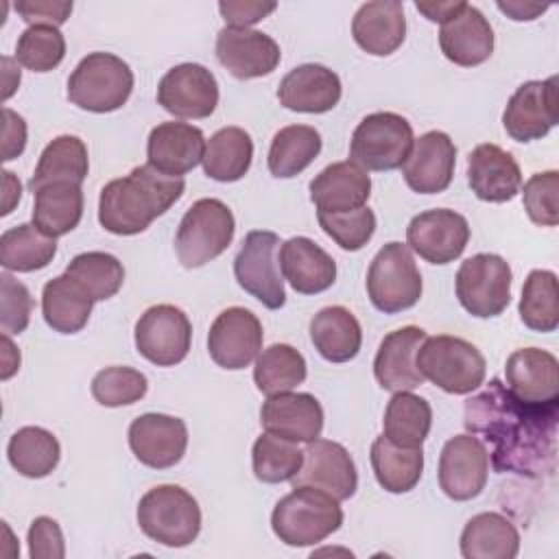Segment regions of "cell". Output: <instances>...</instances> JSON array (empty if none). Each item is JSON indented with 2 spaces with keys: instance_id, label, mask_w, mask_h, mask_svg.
Listing matches in <instances>:
<instances>
[{
  "instance_id": "cell-18",
  "label": "cell",
  "mask_w": 559,
  "mask_h": 559,
  "mask_svg": "<svg viewBox=\"0 0 559 559\" xmlns=\"http://www.w3.org/2000/svg\"><path fill=\"white\" fill-rule=\"evenodd\" d=\"M557 124V76L526 81L509 98L502 127L515 142L542 140Z\"/></svg>"
},
{
  "instance_id": "cell-26",
  "label": "cell",
  "mask_w": 559,
  "mask_h": 559,
  "mask_svg": "<svg viewBox=\"0 0 559 559\" xmlns=\"http://www.w3.org/2000/svg\"><path fill=\"white\" fill-rule=\"evenodd\" d=\"M203 131L188 122H162L151 129L146 140V164L170 177L190 173L203 159Z\"/></svg>"
},
{
  "instance_id": "cell-11",
  "label": "cell",
  "mask_w": 559,
  "mask_h": 559,
  "mask_svg": "<svg viewBox=\"0 0 559 559\" xmlns=\"http://www.w3.org/2000/svg\"><path fill=\"white\" fill-rule=\"evenodd\" d=\"M511 266L496 253H476L456 271L459 304L478 319L498 317L511 301Z\"/></svg>"
},
{
  "instance_id": "cell-50",
  "label": "cell",
  "mask_w": 559,
  "mask_h": 559,
  "mask_svg": "<svg viewBox=\"0 0 559 559\" xmlns=\"http://www.w3.org/2000/svg\"><path fill=\"white\" fill-rule=\"evenodd\" d=\"M522 201L528 218L539 227H555L559 223V173H535L524 183Z\"/></svg>"
},
{
  "instance_id": "cell-23",
  "label": "cell",
  "mask_w": 559,
  "mask_h": 559,
  "mask_svg": "<svg viewBox=\"0 0 559 559\" xmlns=\"http://www.w3.org/2000/svg\"><path fill=\"white\" fill-rule=\"evenodd\" d=\"M439 46L443 57L461 68L480 66L493 52V28L476 7L463 2L441 24Z\"/></svg>"
},
{
  "instance_id": "cell-20",
  "label": "cell",
  "mask_w": 559,
  "mask_h": 559,
  "mask_svg": "<svg viewBox=\"0 0 559 559\" xmlns=\"http://www.w3.org/2000/svg\"><path fill=\"white\" fill-rule=\"evenodd\" d=\"M216 59L231 76L247 81L271 74L282 59V50L262 31L225 26L216 35Z\"/></svg>"
},
{
  "instance_id": "cell-29",
  "label": "cell",
  "mask_w": 559,
  "mask_h": 559,
  "mask_svg": "<svg viewBox=\"0 0 559 559\" xmlns=\"http://www.w3.org/2000/svg\"><path fill=\"white\" fill-rule=\"evenodd\" d=\"M280 269L293 290L317 295L336 282V262L314 240L293 236L280 247Z\"/></svg>"
},
{
  "instance_id": "cell-32",
  "label": "cell",
  "mask_w": 559,
  "mask_h": 559,
  "mask_svg": "<svg viewBox=\"0 0 559 559\" xmlns=\"http://www.w3.org/2000/svg\"><path fill=\"white\" fill-rule=\"evenodd\" d=\"M310 341L325 360L347 362L360 352L362 330L347 308L328 306L310 319Z\"/></svg>"
},
{
  "instance_id": "cell-60",
  "label": "cell",
  "mask_w": 559,
  "mask_h": 559,
  "mask_svg": "<svg viewBox=\"0 0 559 559\" xmlns=\"http://www.w3.org/2000/svg\"><path fill=\"white\" fill-rule=\"evenodd\" d=\"M20 85V68H15L11 57H2V98L7 100Z\"/></svg>"
},
{
  "instance_id": "cell-56",
  "label": "cell",
  "mask_w": 559,
  "mask_h": 559,
  "mask_svg": "<svg viewBox=\"0 0 559 559\" xmlns=\"http://www.w3.org/2000/svg\"><path fill=\"white\" fill-rule=\"evenodd\" d=\"M496 7L507 13L515 22H531L539 17L544 11H548V4H535V2H520V0H507V2H496Z\"/></svg>"
},
{
  "instance_id": "cell-21",
  "label": "cell",
  "mask_w": 559,
  "mask_h": 559,
  "mask_svg": "<svg viewBox=\"0 0 559 559\" xmlns=\"http://www.w3.org/2000/svg\"><path fill=\"white\" fill-rule=\"evenodd\" d=\"M507 389L526 404H559V362L539 347L515 349L504 365Z\"/></svg>"
},
{
  "instance_id": "cell-12",
  "label": "cell",
  "mask_w": 559,
  "mask_h": 559,
  "mask_svg": "<svg viewBox=\"0 0 559 559\" xmlns=\"http://www.w3.org/2000/svg\"><path fill=\"white\" fill-rule=\"evenodd\" d=\"M133 334L140 356L157 367H175L190 352L192 323L181 308L157 304L144 310Z\"/></svg>"
},
{
  "instance_id": "cell-10",
  "label": "cell",
  "mask_w": 559,
  "mask_h": 559,
  "mask_svg": "<svg viewBox=\"0 0 559 559\" xmlns=\"http://www.w3.org/2000/svg\"><path fill=\"white\" fill-rule=\"evenodd\" d=\"M280 245L275 231L255 229L245 236L242 247L234 258L238 286L269 310H280L286 304L284 280L280 273Z\"/></svg>"
},
{
  "instance_id": "cell-54",
  "label": "cell",
  "mask_w": 559,
  "mask_h": 559,
  "mask_svg": "<svg viewBox=\"0 0 559 559\" xmlns=\"http://www.w3.org/2000/svg\"><path fill=\"white\" fill-rule=\"evenodd\" d=\"M277 9L275 2H255V0H221L218 11L227 26L234 28H249L251 24H258L269 13Z\"/></svg>"
},
{
  "instance_id": "cell-22",
  "label": "cell",
  "mask_w": 559,
  "mask_h": 559,
  "mask_svg": "<svg viewBox=\"0 0 559 559\" xmlns=\"http://www.w3.org/2000/svg\"><path fill=\"white\" fill-rule=\"evenodd\" d=\"M456 146L443 131H428L413 142V148L402 164L406 186L419 194L443 192L454 177Z\"/></svg>"
},
{
  "instance_id": "cell-45",
  "label": "cell",
  "mask_w": 559,
  "mask_h": 559,
  "mask_svg": "<svg viewBox=\"0 0 559 559\" xmlns=\"http://www.w3.org/2000/svg\"><path fill=\"white\" fill-rule=\"evenodd\" d=\"M66 275H70L92 297V301H103L122 288L124 266L111 253L85 251L70 260Z\"/></svg>"
},
{
  "instance_id": "cell-57",
  "label": "cell",
  "mask_w": 559,
  "mask_h": 559,
  "mask_svg": "<svg viewBox=\"0 0 559 559\" xmlns=\"http://www.w3.org/2000/svg\"><path fill=\"white\" fill-rule=\"evenodd\" d=\"M461 4L463 2H415L419 13H424L430 22H439V24H443L452 13H456Z\"/></svg>"
},
{
  "instance_id": "cell-34",
  "label": "cell",
  "mask_w": 559,
  "mask_h": 559,
  "mask_svg": "<svg viewBox=\"0 0 559 559\" xmlns=\"http://www.w3.org/2000/svg\"><path fill=\"white\" fill-rule=\"evenodd\" d=\"M92 297L70 277L57 275L41 290L44 321L59 334L81 332L92 314Z\"/></svg>"
},
{
  "instance_id": "cell-7",
  "label": "cell",
  "mask_w": 559,
  "mask_h": 559,
  "mask_svg": "<svg viewBox=\"0 0 559 559\" xmlns=\"http://www.w3.org/2000/svg\"><path fill=\"white\" fill-rule=\"evenodd\" d=\"M236 221L231 210L221 199L194 201L175 236V251L186 269H199L218 258L234 240Z\"/></svg>"
},
{
  "instance_id": "cell-33",
  "label": "cell",
  "mask_w": 559,
  "mask_h": 559,
  "mask_svg": "<svg viewBox=\"0 0 559 559\" xmlns=\"http://www.w3.org/2000/svg\"><path fill=\"white\" fill-rule=\"evenodd\" d=\"M518 552L520 533L500 513H478L467 520L461 533V555L465 559H513Z\"/></svg>"
},
{
  "instance_id": "cell-15",
  "label": "cell",
  "mask_w": 559,
  "mask_h": 559,
  "mask_svg": "<svg viewBox=\"0 0 559 559\" xmlns=\"http://www.w3.org/2000/svg\"><path fill=\"white\" fill-rule=\"evenodd\" d=\"M262 338L260 319L242 306H231L210 325L207 352L218 367L236 371L249 367L258 358Z\"/></svg>"
},
{
  "instance_id": "cell-51",
  "label": "cell",
  "mask_w": 559,
  "mask_h": 559,
  "mask_svg": "<svg viewBox=\"0 0 559 559\" xmlns=\"http://www.w3.org/2000/svg\"><path fill=\"white\" fill-rule=\"evenodd\" d=\"M0 328L2 334H22L28 328L33 299L28 288L9 271L0 275Z\"/></svg>"
},
{
  "instance_id": "cell-19",
  "label": "cell",
  "mask_w": 559,
  "mask_h": 559,
  "mask_svg": "<svg viewBox=\"0 0 559 559\" xmlns=\"http://www.w3.org/2000/svg\"><path fill=\"white\" fill-rule=\"evenodd\" d=\"M127 437L135 459L153 469L177 465L188 448L186 421L164 413H144L135 417Z\"/></svg>"
},
{
  "instance_id": "cell-42",
  "label": "cell",
  "mask_w": 559,
  "mask_h": 559,
  "mask_svg": "<svg viewBox=\"0 0 559 559\" xmlns=\"http://www.w3.org/2000/svg\"><path fill=\"white\" fill-rule=\"evenodd\" d=\"M57 253L55 238L39 231L33 223L15 225L0 236V264L4 271L33 273L52 262Z\"/></svg>"
},
{
  "instance_id": "cell-5",
  "label": "cell",
  "mask_w": 559,
  "mask_h": 559,
  "mask_svg": "<svg viewBox=\"0 0 559 559\" xmlns=\"http://www.w3.org/2000/svg\"><path fill=\"white\" fill-rule=\"evenodd\" d=\"M133 92V72L111 52H90L68 79V100L92 114L120 109Z\"/></svg>"
},
{
  "instance_id": "cell-40",
  "label": "cell",
  "mask_w": 559,
  "mask_h": 559,
  "mask_svg": "<svg viewBox=\"0 0 559 559\" xmlns=\"http://www.w3.org/2000/svg\"><path fill=\"white\" fill-rule=\"evenodd\" d=\"M321 153V133L308 124H288L280 129L269 148V170L277 179H290L306 170Z\"/></svg>"
},
{
  "instance_id": "cell-31",
  "label": "cell",
  "mask_w": 559,
  "mask_h": 559,
  "mask_svg": "<svg viewBox=\"0 0 559 559\" xmlns=\"http://www.w3.org/2000/svg\"><path fill=\"white\" fill-rule=\"evenodd\" d=\"M354 41L369 55L386 57L406 37L404 4L397 0H373L358 7L352 20Z\"/></svg>"
},
{
  "instance_id": "cell-14",
  "label": "cell",
  "mask_w": 559,
  "mask_h": 559,
  "mask_svg": "<svg viewBox=\"0 0 559 559\" xmlns=\"http://www.w3.org/2000/svg\"><path fill=\"white\" fill-rule=\"evenodd\" d=\"M469 225L465 216L448 207L419 212L406 227V247L430 264L454 262L467 247Z\"/></svg>"
},
{
  "instance_id": "cell-38",
  "label": "cell",
  "mask_w": 559,
  "mask_h": 559,
  "mask_svg": "<svg viewBox=\"0 0 559 559\" xmlns=\"http://www.w3.org/2000/svg\"><path fill=\"white\" fill-rule=\"evenodd\" d=\"M33 225L50 238L72 231L83 216V190L79 183H50L33 192Z\"/></svg>"
},
{
  "instance_id": "cell-43",
  "label": "cell",
  "mask_w": 559,
  "mask_h": 559,
  "mask_svg": "<svg viewBox=\"0 0 559 559\" xmlns=\"http://www.w3.org/2000/svg\"><path fill=\"white\" fill-rule=\"evenodd\" d=\"M306 358L293 345L275 343L258 354L253 382L258 391L269 397L293 391L306 380Z\"/></svg>"
},
{
  "instance_id": "cell-37",
  "label": "cell",
  "mask_w": 559,
  "mask_h": 559,
  "mask_svg": "<svg viewBox=\"0 0 559 559\" xmlns=\"http://www.w3.org/2000/svg\"><path fill=\"white\" fill-rule=\"evenodd\" d=\"M371 467L378 485L389 493H406L415 489L424 472V450L402 448L389 441L384 435L371 443Z\"/></svg>"
},
{
  "instance_id": "cell-48",
  "label": "cell",
  "mask_w": 559,
  "mask_h": 559,
  "mask_svg": "<svg viewBox=\"0 0 559 559\" xmlns=\"http://www.w3.org/2000/svg\"><path fill=\"white\" fill-rule=\"evenodd\" d=\"M148 380L133 367H105L92 380V395L100 406H129L146 395Z\"/></svg>"
},
{
  "instance_id": "cell-4",
  "label": "cell",
  "mask_w": 559,
  "mask_h": 559,
  "mask_svg": "<svg viewBox=\"0 0 559 559\" xmlns=\"http://www.w3.org/2000/svg\"><path fill=\"white\" fill-rule=\"evenodd\" d=\"M140 531L170 548L192 544L201 533V509L197 498L179 485H157L138 502Z\"/></svg>"
},
{
  "instance_id": "cell-30",
  "label": "cell",
  "mask_w": 559,
  "mask_h": 559,
  "mask_svg": "<svg viewBox=\"0 0 559 559\" xmlns=\"http://www.w3.org/2000/svg\"><path fill=\"white\" fill-rule=\"evenodd\" d=\"M371 194V177L354 162H334L310 181V199L317 212H352L365 207Z\"/></svg>"
},
{
  "instance_id": "cell-46",
  "label": "cell",
  "mask_w": 559,
  "mask_h": 559,
  "mask_svg": "<svg viewBox=\"0 0 559 559\" xmlns=\"http://www.w3.org/2000/svg\"><path fill=\"white\" fill-rule=\"evenodd\" d=\"M304 463V450L295 441L275 437L271 432L260 435L251 448V465L258 480L275 485L293 480Z\"/></svg>"
},
{
  "instance_id": "cell-16",
  "label": "cell",
  "mask_w": 559,
  "mask_h": 559,
  "mask_svg": "<svg viewBox=\"0 0 559 559\" xmlns=\"http://www.w3.org/2000/svg\"><path fill=\"white\" fill-rule=\"evenodd\" d=\"M157 103L177 118H207L218 105V83L205 66L179 63L162 76Z\"/></svg>"
},
{
  "instance_id": "cell-9",
  "label": "cell",
  "mask_w": 559,
  "mask_h": 559,
  "mask_svg": "<svg viewBox=\"0 0 559 559\" xmlns=\"http://www.w3.org/2000/svg\"><path fill=\"white\" fill-rule=\"evenodd\" d=\"M421 273L402 242H386L367 271V295L376 310L395 314L413 308L421 297Z\"/></svg>"
},
{
  "instance_id": "cell-17",
  "label": "cell",
  "mask_w": 559,
  "mask_h": 559,
  "mask_svg": "<svg viewBox=\"0 0 559 559\" xmlns=\"http://www.w3.org/2000/svg\"><path fill=\"white\" fill-rule=\"evenodd\" d=\"M317 487L332 498L347 500L358 487V474L349 452L330 439H312L306 443L304 463L293 476V487Z\"/></svg>"
},
{
  "instance_id": "cell-25",
  "label": "cell",
  "mask_w": 559,
  "mask_h": 559,
  "mask_svg": "<svg viewBox=\"0 0 559 559\" xmlns=\"http://www.w3.org/2000/svg\"><path fill=\"white\" fill-rule=\"evenodd\" d=\"M467 183L480 201L504 203L522 190V170L509 151L487 142L467 157Z\"/></svg>"
},
{
  "instance_id": "cell-27",
  "label": "cell",
  "mask_w": 559,
  "mask_h": 559,
  "mask_svg": "<svg viewBox=\"0 0 559 559\" xmlns=\"http://www.w3.org/2000/svg\"><path fill=\"white\" fill-rule=\"evenodd\" d=\"M260 424L275 437L308 443L323 430V408L310 393L286 391L266 397L260 408Z\"/></svg>"
},
{
  "instance_id": "cell-39",
  "label": "cell",
  "mask_w": 559,
  "mask_h": 559,
  "mask_svg": "<svg viewBox=\"0 0 559 559\" xmlns=\"http://www.w3.org/2000/svg\"><path fill=\"white\" fill-rule=\"evenodd\" d=\"M7 459L17 474L26 478H44L59 465L61 445L50 430L41 426H24L11 435Z\"/></svg>"
},
{
  "instance_id": "cell-55",
  "label": "cell",
  "mask_w": 559,
  "mask_h": 559,
  "mask_svg": "<svg viewBox=\"0 0 559 559\" xmlns=\"http://www.w3.org/2000/svg\"><path fill=\"white\" fill-rule=\"evenodd\" d=\"M4 116V131H2V159H15L17 155H22L24 146H26V122L20 114H15L13 109L4 107L2 109Z\"/></svg>"
},
{
  "instance_id": "cell-53",
  "label": "cell",
  "mask_w": 559,
  "mask_h": 559,
  "mask_svg": "<svg viewBox=\"0 0 559 559\" xmlns=\"http://www.w3.org/2000/svg\"><path fill=\"white\" fill-rule=\"evenodd\" d=\"M15 11L28 26H61L70 13V0H17Z\"/></svg>"
},
{
  "instance_id": "cell-28",
  "label": "cell",
  "mask_w": 559,
  "mask_h": 559,
  "mask_svg": "<svg viewBox=\"0 0 559 559\" xmlns=\"http://www.w3.org/2000/svg\"><path fill=\"white\" fill-rule=\"evenodd\" d=\"M341 79L325 66L304 63L293 68L277 87L280 105L299 114H325L341 100Z\"/></svg>"
},
{
  "instance_id": "cell-49",
  "label": "cell",
  "mask_w": 559,
  "mask_h": 559,
  "mask_svg": "<svg viewBox=\"0 0 559 559\" xmlns=\"http://www.w3.org/2000/svg\"><path fill=\"white\" fill-rule=\"evenodd\" d=\"M317 218L321 229L345 251L362 249L376 231V214L367 205L338 214L317 212Z\"/></svg>"
},
{
  "instance_id": "cell-59",
  "label": "cell",
  "mask_w": 559,
  "mask_h": 559,
  "mask_svg": "<svg viewBox=\"0 0 559 559\" xmlns=\"http://www.w3.org/2000/svg\"><path fill=\"white\" fill-rule=\"evenodd\" d=\"M2 380H9L20 369V352L13 347L9 334H2Z\"/></svg>"
},
{
  "instance_id": "cell-36",
  "label": "cell",
  "mask_w": 559,
  "mask_h": 559,
  "mask_svg": "<svg viewBox=\"0 0 559 559\" xmlns=\"http://www.w3.org/2000/svg\"><path fill=\"white\" fill-rule=\"evenodd\" d=\"M253 159V140L240 127H223L207 142L203 153V170L210 179L231 183L242 179Z\"/></svg>"
},
{
  "instance_id": "cell-2",
  "label": "cell",
  "mask_w": 559,
  "mask_h": 559,
  "mask_svg": "<svg viewBox=\"0 0 559 559\" xmlns=\"http://www.w3.org/2000/svg\"><path fill=\"white\" fill-rule=\"evenodd\" d=\"M183 190V177L164 175L148 164L135 166L127 177L111 179L103 186L98 223L116 236L142 234L181 199Z\"/></svg>"
},
{
  "instance_id": "cell-41",
  "label": "cell",
  "mask_w": 559,
  "mask_h": 559,
  "mask_svg": "<svg viewBox=\"0 0 559 559\" xmlns=\"http://www.w3.org/2000/svg\"><path fill=\"white\" fill-rule=\"evenodd\" d=\"M432 426L430 404L411 393L397 391L386 404L382 419V435L402 448H421Z\"/></svg>"
},
{
  "instance_id": "cell-13",
  "label": "cell",
  "mask_w": 559,
  "mask_h": 559,
  "mask_svg": "<svg viewBox=\"0 0 559 559\" xmlns=\"http://www.w3.org/2000/svg\"><path fill=\"white\" fill-rule=\"evenodd\" d=\"M489 476V452L485 443L472 435H454L439 454V487L456 502L480 496Z\"/></svg>"
},
{
  "instance_id": "cell-1",
  "label": "cell",
  "mask_w": 559,
  "mask_h": 559,
  "mask_svg": "<svg viewBox=\"0 0 559 559\" xmlns=\"http://www.w3.org/2000/svg\"><path fill=\"white\" fill-rule=\"evenodd\" d=\"M559 404L537 406L518 400L498 378L465 402V430L491 445L498 474L544 478L555 474Z\"/></svg>"
},
{
  "instance_id": "cell-3",
  "label": "cell",
  "mask_w": 559,
  "mask_h": 559,
  "mask_svg": "<svg viewBox=\"0 0 559 559\" xmlns=\"http://www.w3.org/2000/svg\"><path fill=\"white\" fill-rule=\"evenodd\" d=\"M343 524L338 500L317 487H293L271 513V528L286 546H312L336 533Z\"/></svg>"
},
{
  "instance_id": "cell-44",
  "label": "cell",
  "mask_w": 559,
  "mask_h": 559,
  "mask_svg": "<svg viewBox=\"0 0 559 559\" xmlns=\"http://www.w3.org/2000/svg\"><path fill=\"white\" fill-rule=\"evenodd\" d=\"M559 288L557 275L546 269L528 273L520 297V319L535 332H555L559 325Z\"/></svg>"
},
{
  "instance_id": "cell-58",
  "label": "cell",
  "mask_w": 559,
  "mask_h": 559,
  "mask_svg": "<svg viewBox=\"0 0 559 559\" xmlns=\"http://www.w3.org/2000/svg\"><path fill=\"white\" fill-rule=\"evenodd\" d=\"M4 201H2V216L13 212V205L20 201L22 197V186L20 179H15V175L11 170H4Z\"/></svg>"
},
{
  "instance_id": "cell-35",
  "label": "cell",
  "mask_w": 559,
  "mask_h": 559,
  "mask_svg": "<svg viewBox=\"0 0 559 559\" xmlns=\"http://www.w3.org/2000/svg\"><path fill=\"white\" fill-rule=\"evenodd\" d=\"M90 170L87 146L76 135H59L46 144L28 181L31 192H37L50 183H83Z\"/></svg>"
},
{
  "instance_id": "cell-6",
  "label": "cell",
  "mask_w": 559,
  "mask_h": 559,
  "mask_svg": "<svg viewBox=\"0 0 559 559\" xmlns=\"http://www.w3.org/2000/svg\"><path fill=\"white\" fill-rule=\"evenodd\" d=\"M415 362L424 378L452 395L476 391L485 380L487 367L476 345L450 334L426 336Z\"/></svg>"
},
{
  "instance_id": "cell-47",
  "label": "cell",
  "mask_w": 559,
  "mask_h": 559,
  "mask_svg": "<svg viewBox=\"0 0 559 559\" xmlns=\"http://www.w3.org/2000/svg\"><path fill=\"white\" fill-rule=\"evenodd\" d=\"M66 57V37L57 26H28L15 46V61L33 72H50Z\"/></svg>"
},
{
  "instance_id": "cell-24",
  "label": "cell",
  "mask_w": 559,
  "mask_h": 559,
  "mask_svg": "<svg viewBox=\"0 0 559 559\" xmlns=\"http://www.w3.org/2000/svg\"><path fill=\"white\" fill-rule=\"evenodd\" d=\"M426 338V332L417 325H404L389 332L373 358V376L384 391H413L424 384V376L417 369L415 356Z\"/></svg>"
},
{
  "instance_id": "cell-8",
  "label": "cell",
  "mask_w": 559,
  "mask_h": 559,
  "mask_svg": "<svg viewBox=\"0 0 559 559\" xmlns=\"http://www.w3.org/2000/svg\"><path fill=\"white\" fill-rule=\"evenodd\" d=\"M413 127L395 111L365 116L349 140V162L365 170H395L413 148Z\"/></svg>"
},
{
  "instance_id": "cell-52",
  "label": "cell",
  "mask_w": 559,
  "mask_h": 559,
  "mask_svg": "<svg viewBox=\"0 0 559 559\" xmlns=\"http://www.w3.org/2000/svg\"><path fill=\"white\" fill-rule=\"evenodd\" d=\"M28 555L33 559H63L66 544L57 520L39 515L28 526Z\"/></svg>"
}]
</instances>
